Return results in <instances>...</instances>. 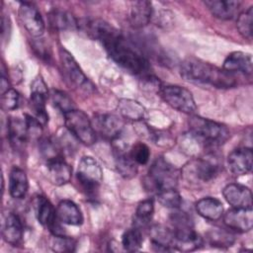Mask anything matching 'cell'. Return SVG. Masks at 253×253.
Instances as JSON below:
<instances>
[{
  "label": "cell",
  "instance_id": "cell-1",
  "mask_svg": "<svg viewBox=\"0 0 253 253\" xmlns=\"http://www.w3.org/2000/svg\"><path fill=\"white\" fill-rule=\"evenodd\" d=\"M88 34L101 42L109 56L131 74L149 76L150 64L138 50L132 47L120 31L101 19L88 21L85 25Z\"/></svg>",
  "mask_w": 253,
  "mask_h": 253
},
{
  "label": "cell",
  "instance_id": "cell-2",
  "mask_svg": "<svg viewBox=\"0 0 253 253\" xmlns=\"http://www.w3.org/2000/svg\"><path fill=\"white\" fill-rule=\"evenodd\" d=\"M180 73L186 81L196 84H207L215 88H231L236 85L233 74L193 57L182 62Z\"/></svg>",
  "mask_w": 253,
  "mask_h": 253
},
{
  "label": "cell",
  "instance_id": "cell-3",
  "mask_svg": "<svg viewBox=\"0 0 253 253\" xmlns=\"http://www.w3.org/2000/svg\"><path fill=\"white\" fill-rule=\"evenodd\" d=\"M189 126L193 136L208 145H220L229 137V131L224 126L209 119L193 116Z\"/></svg>",
  "mask_w": 253,
  "mask_h": 253
},
{
  "label": "cell",
  "instance_id": "cell-4",
  "mask_svg": "<svg viewBox=\"0 0 253 253\" xmlns=\"http://www.w3.org/2000/svg\"><path fill=\"white\" fill-rule=\"evenodd\" d=\"M146 183L151 190L156 192L176 188L178 183V171L163 157L156 158L149 168Z\"/></svg>",
  "mask_w": 253,
  "mask_h": 253
},
{
  "label": "cell",
  "instance_id": "cell-5",
  "mask_svg": "<svg viewBox=\"0 0 253 253\" xmlns=\"http://www.w3.org/2000/svg\"><path fill=\"white\" fill-rule=\"evenodd\" d=\"M76 179L88 196H94L103 180V170L91 156H83L79 161Z\"/></svg>",
  "mask_w": 253,
  "mask_h": 253
},
{
  "label": "cell",
  "instance_id": "cell-6",
  "mask_svg": "<svg viewBox=\"0 0 253 253\" xmlns=\"http://www.w3.org/2000/svg\"><path fill=\"white\" fill-rule=\"evenodd\" d=\"M66 128L83 144L92 145L96 140V132L88 116L80 110H71L65 114Z\"/></svg>",
  "mask_w": 253,
  "mask_h": 253
},
{
  "label": "cell",
  "instance_id": "cell-7",
  "mask_svg": "<svg viewBox=\"0 0 253 253\" xmlns=\"http://www.w3.org/2000/svg\"><path fill=\"white\" fill-rule=\"evenodd\" d=\"M162 99L173 109L185 113L194 114L197 110V105L192 93L179 85H166L160 87Z\"/></svg>",
  "mask_w": 253,
  "mask_h": 253
},
{
  "label": "cell",
  "instance_id": "cell-8",
  "mask_svg": "<svg viewBox=\"0 0 253 253\" xmlns=\"http://www.w3.org/2000/svg\"><path fill=\"white\" fill-rule=\"evenodd\" d=\"M59 59L62 72L66 78V81L74 88L89 91L92 89V84L81 70L80 66L76 62L72 54L65 48L59 49Z\"/></svg>",
  "mask_w": 253,
  "mask_h": 253
},
{
  "label": "cell",
  "instance_id": "cell-9",
  "mask_svg": "<svg viewBox=\"0 0 253 253\" xmlns=\"http://www.w3.org/2000/svg\"><path fill=\"white\" fill-rule=\"evenodd\" d=\"M47 95L48 91L46 84L41 76H38L31 84L30 103L36 119L42 125H45L48 122V115L45 109Z\"/></svg>",
  "mask_w": 253,
  "mask_h": 253
},
{
  "label": "cell",
  "instance_id": "cell-10",
  "mask_svg": "<svg viewBox=\"0 0 253 253\" xmlns=\"http://www.w3.org/2000/svg\"><path fill=\"white\" fill-rule=\"evenodd\" d=\"M18 14L22 25L31 36L35 38L42 36L45 28L44 21L35 5L29 2H22Z\"/></svg>",
  "mask_w": 253,
  "mask_h": 253
},
{
  "label": "cell",
  "instance_id": "cell-11",
  "mask_svg": "<svg viewBox=\"0 0 253 253\" xmlns=\"http://www.w3.org/2000/svg\"><path fill=\"white\" fill-rule=\"evenodd\" d=\"M36 215L39 222L49 229L52 234H62L60 226L58 224V219L56 216V209L52 204L42 196H39L35 202Z\"/></svg>",
  "mask_w": 253,
  "mask_h": 253
},
{
  "label": "cell",
  "instance_id": "cell-12",
  "mask_svg": "<svg viewBox=\"0 0 253 253\" xmlns=\"http://www.w3.org/2000/svg\"><path fill=\"white\" fill-rule=\"evenodd\" d=\"M223 222L231 230L247 232L253 226L252 209L231 208L224 213Z\"/></svg>",
  "mask_w": 253,
  "mask_h": 253
},
{
  "label": "cell",
  "instance_id": "cell-13",
  "mask_svg": "<svg viewBox=\"0 0 253 253\" xmlns=\"http://www.w3.org/2000/svg\"><path fill=\"white\" fill-rule=\"evenodd\" d=\"M185 175L191 176L202 182H209L214 178L218 172V164L215 158H200L185 167Z\"/></svg>",
  "mask_w": 253,
  "mask_h": 253
},
{
  "label": "cell",
  "instance_id": "cell-14",
  "mask_svg": "<svg viewBox=\"0 0 253 253\" xmlns=\"http://www.w3.org/2000/svg\"><path fill=\"white\" fill-rule=\"evenodd\" d=\"M222 195L232 208L252 209V193L244 185L237 183L228 184L223 188Z\"/></svg>",
  "mask_w": 253,
  "mask_h": 253
},
{
  "label": "cell",
  "instance_id": "cell-15",
  "mask_svg": "<svg viewBox=\"0 0 253 253\" xmlns=\"http://www.w3.org/2000/svg\"><path fill=\"white\" fill-rule=\"evenodd\" d=\"M92 125L95 132H98L103 137L108 139L117 138L123 128V123L121 119L112 114L97 115L94 118Z\"/></svg>",
  "mask_w": 253,
  "mask_h": 253
},
{
  "label": "cell",
  "instance_id": "cell-16",
  "mask_svg": "<svg viewBox=\"0 0 253 253\" xmlns=\"http://www.w3.org/2000/svg\"><path fill=\"white\" fill-rule=\"evenodd\" d=\"M253 152L251 148L242 147L232 150L227 156V166L234 175H245L252 170Z\"/></svg>",
  "mask_w": 253,
  "mask_h": 253
},
{
  "label": "cell",
  "instance_id": "cell-17",
  "mask_svg": "<svg viewBox=\"0 0 253 253\" xmlns=\"http://www.w3.org/2000/svg\"><path fill=\"white\" fill-rule=\"evenodd\" d=\"M222 69L230 74L237 72L250 75L252 73L251 54L243 51H233L229 53L224 59Z\"/></svg>",
  "mask_w": 253,
  "mask_h": 253
},
{
  "label": "cell",
  "instance_id": "cell-18",
  "mask_svg": "<svg viewBox=\"0 0 253 253\" xmlns=\"http://www.w3.org/2000/svg\"><path fill=\"white\" fill-rule=\"evenodd\" d=\"M7 126L11 145L14 149L21 150L23 147H25L28 139L30 138L26 119L22 120L20 118H10Z\"/></svg>",
  "mask_w": 253,
  "mask_h": 253
},
{
  "label": "cell",
  "instance_id": "cell-19",
  "mask_svg": "<svg viewBox=\"0 0 253 253\" xmlns=\"http://www.w3.org/2000/svg\"><path fill=\"white\" fill-rule=\"evenodd\" d=\"M23 233L24 229L20 217L13 212L7 213L2 225V236L4 240L16 246L22 241Z\"/></svg>",
  "mask_w": 253,
  "mask_h": 253
},
{
  "label": "cell",
  "instance_id": "cell-20",
  "mask_svg": "<svg viewBox=\"0 0 253 253\" xmlns=\"http://www.w3.org/2000/svg\"><path fill=\"white\" fill-rule=\"evenodd\" d=\"M153 15L152 4L149 1H134L129 7L128 19L134 28H143L151 20Z\"/></svg>",
  "mask_w": 253,
  "mask_h": 253
},
{
  "label": "cell",
  "instance_id": "cell-21",
  "mask_svg": "<svg viewBox=\"0 0 253 253\" xmlns=\"http://www.w3.org/2000/svg\"><path fill=\"white\" fill-rule=\"evenodd\" d=\"M72 169L64 159H56L46 162V177L55 186H62L71 179Z\"/></svg>",
  "mask_w": 253,
  "mask_h": 253
},
{
  "label": "cell",
  "instance_id": "cell-22",
  "mask_svg": "<svg viewBox=\"0 0 253 253\" xmlns=\"http://www.w3.org/2000/svg\"><path fill=\"white\" fill-rule=\"evenodd\" d=\"M56 216L59 222L68 225H80L83 222V214L79 207L70 200H62L56 208Z\"/></svg>",
  "mask_w": 253,
  "mask_h": 253
},
{
  "label": "cell",
  "instance_id": "cell-23",
  "mask_svg": "<svg viewBox=\"0 0 253 253\" xmlns=\"http://www.w3.org/2000/svg\"><path fill=\"white\" fill-rule=\"evenodd\" d=\"M205 4L214 17L221 20H229L237 14L241 3L232 0H209Z\"/></svg>",
  "mask_w": 253,
  "mask_h": 253
},
{
  "label": "cell",
  "instance_id": "cell-24",
  "mask_svg": "<svg viewBox=\"0 0 253 253\" xmlns=\"http://www.w3.org/2000/svg\"><path fill=\"white\" fill-rule=\"evenodd\" d=\"M196 211L198 213L209 220H218L223 215V206L221 202L215 198H203L196 203Z\"/></svg>",
  "mask_w": 253,
  "mask_h": 253
},
{
  "label": "cell",
  "instance_id": "cell-25",
  "mask_svg": "<svg viewBox=\"0 0 253 253\" xmlns=\"http://www.w3.org/2000/svg\"><path fill=\"white\" fill-rule=\"evenodd\" d=\"M29 189V182L24 170L14 167L9 175V193L14 199H22Z\"/></svg>",
  "mask_w": 253,
  "mask_h": 253
},
{
  "label": "cell",
  "instance_id": "cell-26",
  "mask_svg": "<svg viewBox=\"0 0 253 253\" xmlns=\"http://www.w3.org/2000/svg\"><path fill=\"white\" fill-rule=\"evenodd\" d=\"M152 246L156 251H170L173 245L174 235L171 229L163 225H154L150 229Z\"/></svg>",
  "mask_w": 253,
  "mask_h": 253
},
{
  "label": "cell",
  "instance_id": "cell-27",
  "mask_svg": "<svg viewBox=\"0 0 253 253\" xmlns=\"http://www.w3.org/2000/svg\"><path fill=\"white\" fill-rule=\"evenodd\" d=\"M118 110L121 116L129 121H140L143 119L144 107L137 101L131 99H122L118 103Z\"/></svg>",
  "mask_w": 253,
  "mask_h": 253
},
{
  "label": "cell",
  "instance_id": "cell-28",
  "mask_svg": "<svg viewBox=\"0 0 253 253\" xmlns=\"http://www.w3.org/2000/svg\"><path fill=\"white\" fill-rule=\"evenodd\" d=\"M116 167L121 176L126 179L134 177L137 173V164L129 155V152H125L122 149H117L116 152Z\"/></svg>",
  "mask_w": 253,
  "mask_h": 253
},
{
  "label": "cell",
  "instance_id": "cell-29",
  "mask_svg": "<svg viewBox=\"0 0 253 253\" xmlns=\"http://www.w3.org/2000/svg\"><path fill=\"white\" fill-rule=\"evenodd\" d=\"M49 25L58 31L74 30L78 26L77 20L68 12L53 10L48 15Z\"/></svg>",
  "mask_w": 253,
  "mask_h": 253
},
{
  "label": "cell",
  "instance_id": "cell-30",
  "mask_svg": "<svg viewBox=\"0 0 253 253\" xmlns=\"http://www.w3.org/2000/svg\"><path fill=\"white\" fill-rule=\"evenodd\" d=\"M202 244L203 238L196 231H193L186 235L174 237L172 247L178 251L191 252L200 248Z\"/></svg>",
  "mask_w": 253,
  "mask_h": 253
},
{
  "label": "cell",
  "instance_id": "cell-31",
  "mask_svg": "<svg viewBox=\"0 0 253 253\" xmlns=\"http://www.w3.org/2000/svg\"><path fill=\"white\" fill-rule=\"evenodd\" d=\"M142 241V233L137 227H132L126 230L122 236V246L125 250L129 252L138 251L141 247Z\"/></svg>",
  "mask_w": 253,
  "mask_h": 253
},
{
  "label": "cell",
  "instance_id": "cell-32",
  "mask_svg": "<svg viewBox=\"0 0 253 253\" xmlns=\"http://www.w3.org/2000/svg\"><path fill=\"white\" fill-rule=\"evenodd\" d=\"M40 150L46 162L56 159H62V151L59 144L51 138H43L40 143Z\"/></svg>",
  "mask_w": 253,
  "mask_h": 253
},
{
  "label": "cell",
  "instance_id": "cell-33",
  "mask_svg": "<svg viewBox=\"0 0 253 253\" xmlns=\"http://www.w3.org/2000/svg\"><path fill=\"white\" fill-rule=\"evenodd\" d=\"M157 200L160 205L169 209H179L182 204V198L176 188L164 189L157 192Z\"/></svg>",
  "mask_w": 253,
  "mask_h": 253
},
{
  "label": "cell",
  "instance_id": "cell-34",
  "mask_svg": "<svg viewBox=\"0 0 253 253\" xmlns=\"http://www.w3.org/2000/svg\"><path fill=\"white\" fill-rule=\"evenodd\" d=\"M207 236L210 244L216 247H228L234 242V236L223 229H211Z\"/></svg>",
  "mask_w": 253,
  "mask_h": 253
},
{
  "label": "cell",
  "instance_id": "cell-35",
  "mask_svg": "<svg viewBox=\"0 0 253 253\" xmlns=\"http://www.w3.org/2000/svg\"><path fill=\"white\" fill-rule=\"evenodd\" d=\"M252 25H253V7L250 6L238 15L237 29L242 37L246 39L252 38Z\"/></svg>",
  "mask_w": 253,
  "mask_h": 253
},
{
  "label": "cell",
  "instance_id": "cell-36",
  "mask_svg": "<svg viewBox=\"0 0 253 253\" xmlns=\"http://www.w3.org/2000/svg\"><path fill=\"white\" fill-rule=\"evenodd\" d=\"M75 240L63 234H53L49 240V247L54 252H72L75 250Z\"/></svg>",
  "mask_w": 253,
  "mask_h": 253
},
{
  "label": "cell",
  "instance_id": "cell-37",
  "mask_svg": "<svg viewBox=\"0 0 253 253\" xmlns=\"http://www.w3.org/2000/svg\"><path fill=\"white\" fill-rule=\"evenodd\" d=\"M154 212V203L153 200L147 199L140 202L135 211V220L140 224H146L150 221L152 214Z\"/></svg>",
  "mask_w": 253,
  "mask_h": 253
},
{
  "label": "cell",
  "instance_id": "cell-38",
  "mask_svg": "<svg viewBox=\"0 0 253 253\" xmlns=\"http://www.w3.org/2000/svg\"><path fill=\"white\" fill-rule=\"evenodd\" d=\"M51 101L53 103V105L59 109L63 114L71 111V110H74L75 109V106L73 104V101L71 100V98L65 94L64 92L62 91H59V90H52L51 91Z\"/></svg>",
  "mask_w": 253,
  "mask_h": 253
},
{
  "label": "cell",
  "instance_id": "cell-39",
  "mask_svg": "<svg viewBox=\"0 0 253 253\" xmlns=\"http://www.w3.org/2000/svg\"><path fill=\"white\" fill-rule=\"evenodd\" d=\"M129 155L137 165H145L149 160L150 150L146 144L137 142L130 148Z\"/></svg>",
  "mask_w": 253,
  "mask_h": 253
},
{
  "label": "cell",
  "instance_id": "cell-40",
  "mask_svg": "<svg viewBox=\"0 0 253 253\" xmlns=\"http://www.w3.org/2000/svg\"><path fill=\"white\" fill-rule=\"evenodd\" d=\"M20 95L14 89H9L1 95V106L6 111H13L19 107Z\"/></svg>",
  "mask_w": 253,
  "mask_h": 253
},
{
  "label": "cell",
  "instance_id": "cell-41",
  "mask_svg": "<svg viewBox=\"0 0 253 253\" xmlns=\"http://www.w3.org/2000/svg\"><path fill=\"white\" fill-rule=\"evenodd\" d=\"M9 88V82L7 77L5 76L4 72H2V76H1V95L4 94L6 91H8Z\"/></svg>",
  "mask_w": 253,
  "mask_h": 253
}]
</instances>
